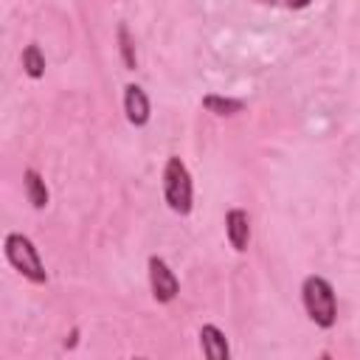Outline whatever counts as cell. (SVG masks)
<instances>
[{
	"instance_id": "8992f818",
	"label": "cell",
	"mask_w": 360,
	"mask_h": 360,
	"mask_svg": "<svg viewBox=\"0 0 360 360\" xmlns=\"http://www.w3.org/2000/svg\"><path fill=\"white\" fill-rule=\"evenodd\" d=\"M225 231H228V239H231L233 250L242 253L248 248V242H250V219H248V214L242 208H231L225 214Z\"/></svg>"
},
{
	"instance_id": "7a4b0ae2",
	"label": "cell",
	"mask_w": 360,
	"mask_h": 360,
	"mask_svg": "<svg viewBox=\"0 0 360 360\" xmlns=\"http://www.w3.org/2000/svg\"><path fill=\"white\" fill-rule=\"evenodd\" d=\"M6 259L11 262V267L17 273H22L28 281L34 284H45L48 281V273H45V264L34 248V242L22 233H8L6 236Z\"/></svg>"
},
{
	"instance_id": "3957f363",
	"label": "cell",
	"mask_w": 360,
	"mask_h": 360,
	"mask_svg": "<svg viewBox=\"0 0 360 360\" xmlns=\"http://www.w3.org/2000/svg\"><path fill=\"white\" fill-rule=\"evenodd\" d=\"M163 194L166 202L174 214H188L191 211V177L188 169L180 158H169L166 169H163Z\"/></svg>"
},
{
	"instance_id": "30bf717a",
	"label": "cell",
	"mask_w": 360,
	"mask_h": 360,
	"mask_svg": "<svg viewBox=\"0 0 360 360\" xmlns=\"http://www.w3.org/2000/svg\"><path fill=\"white\" fill-rule=\"evenodd\" d=\"M202 104H205V110H211L217 115H233V112L242 110V101H236V98H219V96H205Z\"/></svg>"
},
{
	"instance_id": "8fae6325",
	"label": "cell",
	"mask_w": 360,
	"mask_h": 360,
	"mask_svg": "<svg viewBox=\"0 0 360 360\" xmlns=\"http://www.w3.org/2000/svg\"><path fill=\"white\" fill-rule=\"evenodd\" d=\"M118 42H121V56H124V65L129 70H135V45L129 39V31L127 25H118Z\"/></svg>"
},
{
	"instance_id": "7c38bea8",
	"label": "cell",
	"mask_w": 360,
	"mask_h": 360,
	"mask_svg": "<svg viewBox=\"0 0 360 360\" xmlns=\"http://www.w3.org/2000/svg\"><path fill=\"white\" fill-rule=\"evenodd\" d=\"M259 3H267V6H281V8H307L312 0H259Z\"/></svg>"
},
{
	"instance_id": "9c48e42d",
	"label": "cell",
	"mask_w": 360,
	"mask_h": 360,
	"mask_svg": "<svg viewBox=\"0 0 360 360\" xmlns=\"http://www.w3.org/2000/svg\"><path fill=\"white\" fill-rule=\"evenodd\" d=\"M22 68H25V73H28L31 79H39V76L45 73V59H42L39 45H28V48L22 51Z\"/></svg>"
},
{
	"instance_id": "277c9868",
	"label": "cell",
	"mask_w": 360,
	"mask_h": 360,
	"mask_svg": "<svg viewBox=\"0 0 360 360\" xmlns=\"http://www.w3.org/2000/svg\"><path fill=\"white\" fill-rule=\"evenodd\" d=\"M149 284H152V295H155L160 304L172 301V298L180 292L177 276L169 270V264H166L160 256H152V259H149Z\"/></svg>"
},
{
	"instance_id": "6da1fadb",
	"label": "cell",
	"mask_w": 360,
	"mask_h": 360,
	"mask_svg": "<svg viewBox=\"0 0 360 360\" xmlns=\"http://www.w3.org/2000/svg\"><path fill=\"white\" fill-rule=\"evenodd\" d=\"M301 298H304L307 315L318 326H323V329L335 326V321H338V301H335V290H332V284L326 278H321V276L304 278Z\"/></svg>"
},
{
	"instance_id": "52a82bcc",
	"label": "cell",
	"mask_w": 360,
	"mask_h": 360,
	"mask_svg": "<svg viewBox=\"0 0 360 360\" xmlns=\"http://www.w3.org/2000/svg\"><path fill=\"white\" fill-rule=\"evenodd\" d=\"M200 343H202V354L211 357V360H228V340L225 335L214 326V323H205L200 329Z\"/></svg>"
},
{
	"instance_id": "5b68a950",
	"label": "cell",
	"mask_w": 360,
	"mask_h": 360,
	"mask_svg": "<svg viewBox=\"0 0 360 360\" xmlns=\"http://www.w3.org/2000/svg\"><path fill=\"white\" fill-rule=\"evenodd\" d=\"M124 110H127L129 124H135V127H143L149 121V98L138 84L124 87Z\"/></svg>"
},
{
	"instance_id": "ba28073f",
	"label": "cell",
	"mask_w": 360,
	"mask_h": 360,
	"mask_svg": "<svg viewBox=\"0 0 360 360\" xmlns=\"http://www.w3.org/2000/svg\"><path fill=\"white\" fill-rule=\"evenodd\" d=\"M25 194H28V202L34 208H45L48 205V188H45V180L39 177L37 169H25Z\"/></svg>"
}]
</instances>
